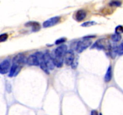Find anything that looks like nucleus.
<instances>
[{
    "label": "nucleus",
    "mask_w": 123,
    "mask_h": 115,
    "mask_svg": "<svg viewBox=\"0 0 123 115\" xmlns=\"http://www.w3.org/2000/svg\"><path fill=\"white\" fill-rule=\"evenodd\" d=\"M75 55L74 52L72 50H67L66 54L64 56V62L67 66H70L72 65V62L74 61Z\"/></svg>",
    "instance_id": "obj_5"
},
{
    "label": "nucleus",
    "mask_w": 123,
    "mask_h": 115,
    "mask_svg": "<svg viewBox=\"0 0 123 115\" xmlns=\"http://www.w3.org/2000/svg\"><path fill=\"white\" fill-rule=\"evenodd\" d=\"M60 20H61V17L60 16L53 17L50 18L43 23V27L44 28L51 27V26H53L58 23Z\"/></svg>",
    "instance_id": "obj_7"
},
{
    "label": "nucleus",
    "mask_w": 123,
    "mask_h": 115,
    "mask_svg": "<svg viewBox=\"0 0 123 115\" xmlns=\"http://www.w3.org/2000/svg\"><path fill=\"white\" fill-rule=\"evenodd\" d=\"M100 115H102V113H100Z\"/></svg>",
    "instance_id": "obj_25"
},
{
    "label": "nucleus",
    "mask_w": 123,
    "mask_h": 115,
    "mask_svg": "<svg viewBox=\"0 0 123 115\" xmlns=\"http://www.w3.org/2000/svg\"><path fill=\"white\" fill-rule=\"evenodd\" d=\"M67 51V46L65 44H62V45L58 46L54 50L53 55H55V56H60V57H64Z\"/></svg>",
    "instance_id": "obj_9"
},
{
    "label": "nucleus",
    "mask_w": 123,
    "mask_h": 115,
    "mask_svg": "<svg viewBox=\"0 0 123 115\" xmlns=\"http://www.w3.org/2000/svg\"><path fill=\"white\" fill-rule=\"evenodd\" d=\"M112 77V69L111 66L109 65L105 76V81L106 82H109L111 80Z\"/></svg>",
    "instance_id": "obj_14"
},
{
    "label": "nucleus",
    "mask_w": 123,
    "mask_h": 115,
    "mask_svg": "<svg viewBox=\"0 0 123 115\" xmlns=\"http://www.w3.org/2000/svg\"><path fill=\"white\" fill-rule=\"evenodd\" d=\"M86 16V12L84 10H79L74 14V19L76 21L81 22L85 19Z\"/></svg>",
    "instance_id": "obj_11"
},
{
    "label": "nucleus",
    "mask_w": 123,
    "mask_h": 115,
    "mask_svg": "<svg viewBox=\"0 0 123 115\" xmlns=\"http://www.w3.org/2000/svg\"><path fill=\"white\" fill-rule=\"evenodd\" d=\"M91 115H98V113L96 110H92L91 112Z\"/></svg>",
    "instance_id": "obj_24"
},
{
    "label": "nucleus",
    "mask_w": 123,
    "mask_h": 115,
    "mask_svg": "<svg viewBox=\"0 0 123 115\" xmlns=\"http://www.w3.org/2000/svg\"><path fill=\"white\" fill-rule=\"evenodd\" d=\"M123 32V28L121 25H118L115 28V34H121Z\"/></svg>",
    "instance_id": "obj_21"
},
{
    "label": "nucleus",
    "mask_w": 123,
    "mask_h": 115,
    "mask_svg": "<svg viewBox=\"0 0 123 115\" xmlns=\"http://www.w3.org/2000/svg\"><path fill=\"white\" fill-rule=\"evenodd\" d=\"M117 54H118V55L121 56L123 54V43H121L120 44L118 47L117 48Z\"/></svg>",
    "instance_id": "obj_22"
},
{
    "label": "nucleus",
    "mask_w": 123,
    "mask_h": 115,
    "mask_svg": "<svg viewBox=\"0 0 123 115\" xmlns=\"http://www.w3.org/2000/svg\"><path fill=\"white\" fill-rule=\"evenodd\" d=\"M117 54V47H111L110 49V55L112 58H115Z\"/></svg>",
    "instance_id": "obj_19"
},
{
    "label": "nucleus",
    "mask_w": 123,
    "mask_h": 115,
    "mask_svg": "<svg viewBox=\"0 0 123 115\" xmlns=\"http://www.w3.org/2000/svg\"><path fill=\"white\" fill-rule=\"evenodd\" d=\"M111 38L112 40L114 42H118L120 41V40L122 38V36H121V34H114L111 35Z\"/></svg>",
    "instance_id": "obj_16"
},
{
    "label": "nucleus",
    "mask_w": 123,
    "mask_h": 115,
    "mask_svg": "<svg viewBox=\"0 0 123 115\" xmlns=\"http://www.w3.org/2000/svg\"><path fill=\"white\" fill-rule=\"evenodd\" d=\"M43 53L42 52H36L26 58V63L30 66H38L40 62L43 59Z\"/></svg>",
    "instance_id": "obj_1"
},
{
    "label": "nucleus",
    "mask_w": 123,
    "mask_h": 115,
    "mask_svg": "<svg viewBox=\"0 0 123 115\" xmlns=\"http://www.w3.org/2000/svg\"><path fill=\"white\" fill-rule=\"evenodd\" d=\"M66 38H60L59 39H58L57 40L55 41V44H61L62 43H64V42H66Z\"/></svg>",
    "instance_id": "obj_23"
},
{
    "label": "nucleus",
    "mask_w": 123,
    "mask_h": 115,
    "mask_svg": "<svg viewBox=\"0 0 123 115\" xmlns=\"http://www.w3.org/2000/svg\"><path fill=\"white\" fill-rule=\"evenodd\" d=\"M21 68V66H19L18 65L13 63L12 67L10 68L8 77H13L17 75V74L19 73V71H20Z\"/></svg>",
    "instance_id": "obj_10"
},
{
    "label": "nucleus",
    "mask_w": 123,
    "mask_h": 115,
    "mask_svg": "<svg viewBox=\"0 0 123 115\" xmlns=\"http://www.w3.org/2000/svg\"><path fill=\"white\" fill-rule=\"evenodd\" d=\"M12 61H13V63L18 65L22 67L23 65L26 63V58L24 54L20 53H18V55H16L13 58Z\"/></svg>",
    "instance_id": "obj_6"
},
{
    "label": "nucleus",
    "mask_w": 123,
    "mask_h": 115,
    "mask_svg": "<svg viewBox=\"0 0 123 115\" xmlns=\"http://www.w3.org/2000/svg\"><path fill=\"white\" fill-rule=\"evenodd\" d=\"M96 24H97V23L94 21H88L83 23L81 26L82 27H90V26H93V25H96Z\"/></svg>",
    "instance_id": "obj_18"
},
{
    "label": "nucleus",
    "mask_w": 123,
    "mask_h": 115,
    "mask_svg": "<svg viewBox=\"0 0 123 115\" xmlns=\"http://www.w3.org/2000/svg\"><path fill=\"white\" fill-rule=\"evenodd\" d=\"M43 60L48 67L49 70H52L55 68V65L53 62L52 58L49 53L46 52L43 55Z\"/></svg>",
    "instance_id": "obj_4"
},
{
    "label": "nucleus",
    "mask_w": 123,
    "mask_h": 115,
    "mask_svg": "<svg viewBox=\"0 0 123 115\" xmlns=\"http://www.w3.org/2000/svg\"><path fill=\"white\" fill-rule=\"evenodd\" d=\"M25 26L27 27H30L32 29V31L33 32H37V31H39L41 28V26L40 23L37 22H34V21H30L28 22L25 23Z\"/></svg>",
    "instance_id": "obj_13"
},
{
    "label": "nucleus",
    "mask_w": 123,
    "mask_h": 115,
    "mask_svg": "<svg viewBox=\"0 0 123 115\" xmlns=\"http://www.w3.org/2000/svg\"><path fill=\"white\" fill-rule=\"evenodd\" d=\"M39 66L40 67V68L42 69V70L45 73H46V74H49V69L48 68V67H46V65L45 63L44 62V61H43V59H42V61L40 62V64H39Z\"/></svg>",
    "instance_id": "obj_15"
},
{
    "label": "nucleus",
    "mask_w": 123,
    "mask_h": 115,
    "mask_svg": "<svg viewBox=\"0 0 123 115\" xmlns=\"http://www.w3.org/2000/svg\"><path fill=\"white\" fill-rule=\"evenodd\" d=\"M8 35L7 34L4 33L0 35V43H2V42H4L8 39Z\"/></svg>",
    "instance_id": "obj_20"
},
{
    "label": "nucleus",
    "mask_w": 123,
    "mask_h": 115,
    "mask_svg": "<svg viewBox=\"0 0 123 115\" xmlns=\"http://www.w3.org/2000/svg\"><path fill=\"white\" fill-rule=\"evenodd\" d=\"M109 6L112 7H120L121 6V2L120 0H112L109 2Z\"/></svg>",
    "instance_id": "obj_17"
},
{
    "label": "nucleus",
    "mask_w": 123,
    "mask_h": 115,
    "mask_svg": "<svg viewBox=\"0 0 123 115\" xmlns=\"http://www.w3.org/2000/svg\"><path fill=\"white\" fill-rule=\"evenodd\" d=\"M10 68V61L9 59H5L0 63V74H7Z\"/></svg>",
    "instance_id": "obj_8"
},
{
    "label": "nucleus",
    "mask_w": 123,
    "mask_h": 115,
    "mask_svg": "<svg viewBox=\"0 0 123 115\" xmlns=\"http://www.w3.org/2000/svg\"><path fill=\"white\" fill-rule=\"evenodd\" d=\"M111 46L109 41L104 38H101L98 40L91 47V49H97L98 50H105V49H109L110 50Z\"/></svg>",
    "instance_id": "obj_3"
},
{
    "label": "nucleus",
    "mask_w": 123,
    "mask_h": 115,
    "mask_svg": "<svg viewBox=\"0 0 123 115\" xmlns=\"http://www.w3.org/2000/svg\"><path fill=\"white\" fill-rule=\"evenodd\" d=\"M91 44H92V41H91V40H90V38H88V37H85L77 43L76 50L78 53H80L83 51H84L85 49H87L88 47H90L91 45Z\"/></svg>",
    "instance_id": "obj_2"
},
{
    "label": "nucleus",
    "mask_w": 123,
    "mask_h": 115,
    "mask_svg": "<svg viewBox=\"0 0 123 115\" xmlns=\"http://www.w3.org/2000/svg\"><path fill=\"white\" fill-rule=\"evenodd\" d=\"M52 58L53 62L55 65V67H56L57 68H61L62 67L64 63V57H60V56L52 55Z\"/></svg>",
    "instance_id": "obj_12"
}]
</instances>
